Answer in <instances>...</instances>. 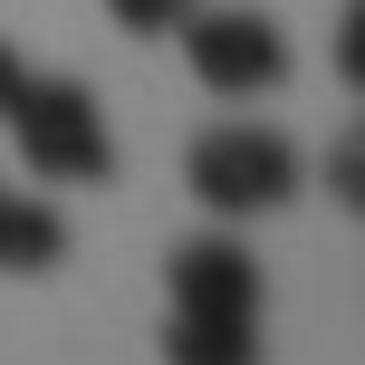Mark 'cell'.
Segmentation results:
<instances>
[{"instance_id": "cell-4", "label": "cell", "mask_w": 365, "mask_h": 365, "mask_svg": "<svg viewBox=\"0 0 365 365\" xmlns=\"http://www.w3.org/2000/svg\"><path fill=\"white\" fill-rule=\"evenodd\" d=\"M182 58L212 96H269L289 77V38L269 10H192L182 19Z\"/></svg>"}, {"instance_id": "cell-6", "label": "cell", "mask_w": 365, "mask_h": 365, "mask_svg": "<svg viewBox=\"0 0 365 365\" xmlns=\"http://www.w3.org/2000/svg\"><path fill=\"white\" fill-rule=\"evenodd\" d=\"M115 10V29H135V38H164V29H182V19L202 10V0H106Z\"/></svg>"}, {"instance_id": "cell-3", "label": "cell", "mask_w": 365, "mask_h": 365, "mask_svg": "<svg viewBox=\"0 0 365 365\" xmlns=\"http://www.w3.org/2000/svg\"><path fill=\"white\" fill-rule=\"evenodd\" d=\"M182 182H192V202L212 221H250V212H279V202L298 192V145L269 125H212L192 145V164H182Z\"/></svg>"}, {"instance_id": "cell-9", "label": "cell", "mask_w": 365, "mask_h": 365, "mask_svg": "<svg viewBox=\"0 0 365 365\" xmlns=\"http://www.w3.org/2000/svg\"><path fill=\"white\" fill-rule=\"evenodd\" d=\"M19 77H29V68H19L10 48H0V115H10V96H19Z\"/></svg>"}, {"instance_id": "cell-7", "label": "cell", "mask_w": 365, "mask_h": 365, "mask_svg": "<svg viewBox=\"0 0 365 365\" xmlns=\"http://www.w3.org/2000/svg\"><path fill=\"white\" fill-rule=\"evenodd\" d=\"M327 182H336V202L365 221V145H336V154H327Z\"/></svg>"}, {"instance_id": "cell-10", "label": "cell", "mask_w": 365, "mask_h": 365, "mask_svg": "<svg viewBox=\"0 0 365 365\" xmlns=\"http://www.w3.org/2000/svg\"><path fill=\"white\" fill-rule=\"evenodd\" d=\"M0 192H10V182H0Z\"/></svg>"}, {"instance_id": "cell-1", "label": "cell", "mask_w": 365, "mask_h": 365, "mask_svg": "<svg viewBox=\"0 0 365 365\" xmlns=\"http://www.w3.org/2000/svg\"><path fill=\"white\" fill-rule=\"evenodd\" d=\"M164 279H173L164 365H259V259L231 231L173 240Z\"/></svg>"}, {"instance_id": "cell-2", "label": "cell", "mask_w": 365, "mask_h": 365, "mask_svg": "<svg viewBox=\"0 0 365 365\" xmlns=\"http://www.w3.org/2000/svg\"><path fill=\"white\" fill-rule=\"evenodd\" d=\"M0 125L19 135V164L38 182H115V135L77 77H19Z\"/></svg>"}, {"instance_id": "cell-8", "label": "cell", "mask_w": 365, "mask_h": 365, "mask_svg": "<svg viewBox=\"0 0 365 365\" xmlns=\"http://www.w3.org/2000/svg\"><path fill=\"white\" fill-rule=\"evenodd\" d=\"M336 68H346V87H365V0H346V19H336Z\"/></svg>"}, {"instance_id": "cell-5", "label": "cell", "mask_w": 365, "mask_h": 365, "mask_svg": "<svg viewBox=\"0 0 365 365\" xmlns=\"http://www.w3.org/2000/svg\"><path fill=\"white\" fill-rule=\"evenodd\" d=\"M58 250H68V221L48 212V202L29 192H0V269H58Z\"/></svg>"}]
</instances>
